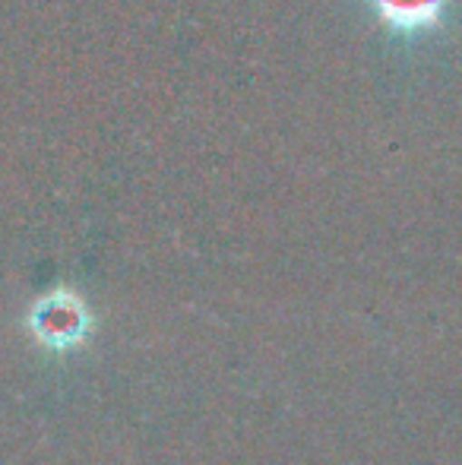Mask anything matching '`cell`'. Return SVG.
<instances>
[{
	"label": "cell",
	"instance_id": "6da1fadb",
	"mask_svg": "<svg viewBox=\"0 0 462 465\" xmlns=\"http://www.w3.org/2000/svg\"><path fill=\"white\" fill-rule=\"evenodd\" d=\"M35 326L51 342H67V339H76L83 332V311L70 298H51L38 307Z\"/></svg>",
	"mask_w": 462,
	"mask_h": 465
},
{
	"label": "cell",
	"instance_id": "7a4b0ae2",
	"mask_svg": "<svg viewBox=\"0 0 462 465\" xmlns=\"http://www.w3.org/2000/svg\"><path fill=\"white\" fill-rule=\"evenodd\" d=\"M380 19L396 29H425L437 23L447 0H370Z\"/></svg>",
	"mask_w": 462,
	"mask_h": 465
}]
</instances>
